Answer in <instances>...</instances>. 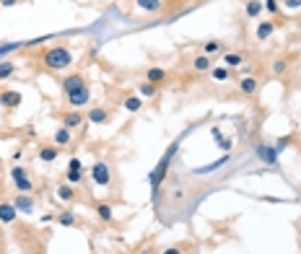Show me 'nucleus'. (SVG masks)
Masks as SVG:
<instances>
[{"label":"nucleus","mask_w":301,"mask_h":254,"mask_svg":"<svg viewBox=\"0 0 301 254\" xmlns=\"http://www.w3.org/2000/svg\"><path fill=\"white\" fill-rule=\"evenodd\" d=\"M11 179H13V184H16V189L21 192V195H32L34 192V182H32V176H29L26 166H13L11 169Z\"/></svg>","instance_id":"obj_4"},{"label":"nucleus","mask_w":301,"mask_h":254,"mask_svg":"<svg viewBox=\"0 0 301 254\" xmlns=\"http://www.w3.org/2000/svg\"><path fill=\"white\" fill-rule=\"evenodd\" d=\"M122 109H125V112H130V114H138V112L143 109L140 96H125V99H122Z\"/></svg>","instance_id":"obj_18"},{"label":"nucleus","mask_w":301,"mask_h":254,"mask_svg":"<svg viewBox=\"0 0 301 254\" xmlns=\"http://www.w3.org/2000/svg\"><path fill=\"white\" fill-rule=\"evenodd\" d=\"M262 6H265V11L275 13V16L280 13V3H278V0H262Z\"/></svg>","instance_id":"obj_31"},{"label":"nucleus","mask_w":301,"mask_h":254,"mask_svg":"<svg viewBox=\"0 0 301 254\" xmlns=\"http://www.w3.org/2000/svg\"><path fill=\"white\" fill-rule=\"evenodd\" d=\"M0 6H6V8H13V6H19V0H0Z\"/></svg>","instance_id":"obj_35"},{"label":"nucleus","mask_w":301,"mask_h":254,"mask_svg":"<svg viewBox=\"0 0 301 254\" xmlns=\"http://www.w3.org/2000/svg\"><path fill=\"white\" fill-rule=\"evenodd\" d=\"M68 169H78V171H83V163H81V158H70V161H68Z\"/></svg>","instance_id":"obj_33"},{"label":"nucleus","mask_w":301,"mask_h":254,"mask_svg":"<svg viewBox=\"0 0 301 254\" xmlns=\"http://www.w3.org/2000/svg\"><path fill=\"white\" fill-rule=\"evenodd\" d=\"M60 151H63V148H57L55 143H52V145H39V148H37V156H39V161H44V163H52V161H57Z\"/></svg>","instance_id":"obj_9"},{"label":"nucleus","mask_w":301,"mask_h":254,"mask_svg":"<svg viewBox=\"0 0 301 254\" xmlns=\"http://www.w3.org/2000/svg\"><path fill=\"white\" fill-rule=\"evenodd\" d=\"M210 68H213V57H208V55H195L192 57V70L195 73H208Z\"/></svg>","instance_id":"obj_12"},{"label":"nucleus","mask_w":301,"mask_h":254,"mask_svg":"<svg viewBox=\"0 0 301 254\" xmlns=\"http://www.w3.org/2000/svg\"><path fill=\"white\" fill-rule=\"evenodd\" d=\"M138 254H156V249H154V246H143Z\"/></svg>","instance_id":"obj_36"},{"label":"nucleus","mask_w":301,"mask_h":254,"mask_svg":"<svg viewBox=\"0 0 301 254\" xmlns=\"http://www.w3.org/2000/svg\"><path fill=\"white\" fill-rule=\"evenodd\" d=\"M239 91H242L244 96H254V94L260 91V81L252 78V76H247V78L239 81Z\"/></svg>","instance_id":"obj_13"},{"label":"nucleus","mask_w":301,"mask_h":254,"mask_svg":"<svg viewBox=\"0 0 301 254\" xmlns=\"http://www.w3.org/2000/svg\"><path fill=\"white\" fill-rule=\"evenodd\" d=\"M138 94H140L143 99H156V96H159V86H156V83L143 81V83L138 86Z\"/></svg>","instance_id":"obj_24"},{"label":"nucleus","mask_w":301,"mask_h":254,"mask_svg":"<svg viewBox=\"0 0 301 254\" xmlns=\"http://www.w3.org/2000/svg\"><path fill=\"white\" fill-rule=\"evenodd\" d=\"M161 254H182V249H179V246H169V249H164Z\"/></svg>","instance_id":"obj_34"},{"label":"nucleus","mask_w":301,"mask_h":254,"mask_svg":"<svg viewBox=\"0 0 301 254\" xmlns=\"http://www.w3.org/2000/svg\"><path fill=\"white\" fill-rule=\"evenodd\" d=\"M177 151H179V143L174 140L169 148H167V153H164L161 158H159V163H156V169L148 174V184H150V189H154V197L159 195V187H161V182L167 179V174H169V166H172V158L177 156Z\"/></svg>","instance_id":"obj_2"},{"label":"nucleus","mask_w":301,"mask_h":254,"mask_svg":"<svg viewBox=\"0 0 301 254\" xmlns=\"http://www.w3.org/2000/svg\"><path fill=\"white\" fill-rule=\"evenodd\" d=\"M13 207H16V210L19 213H32L34 210V197L32 195H21V192H19V195L16 197H13Z\"/></svg>","instance_id":"obj_10"},{"label":"nucleus","mask_w":301,"mask_h":254,"mask_svg":"<svg viewBox=\"0 0 301 254\" xmlns=\"http://www.w3.org/2000/svg\"><path fill=\"white\" fill-rule=\"evenodd\" d=\"M283 8H288V11H301V0H280Z\"/></svg>","instance_id":"obj_32"},{"label":"nucleus","mask_w":301,"mask_h":254,"mask_svg":"<svg viewBox=\"0 0 301 254\" xmlns=\"http://www.w3.org/2000/svg\"><path fill=\"white\" fill-rule=\"evenodd\" d=\"M94 210H96V215H99L104 223H112V220H114V207H112L109 202H96Z\"/></svg>","instance_id":"obj_16"},{"label":"nucleus","mask_w":301,"mask_h":254,"mask_svg":"<svg viewBox=\"0 0 301 254\" xmlns=\"http://www.w3.org/2000/svg\"><path fill=\"white\" fill-rule=\"evenodd\" d=\"M24 96L19 91H13V88H0V107L6 109H19L21 107Z\"/></svg>","instance_id":"obj_6"},{"label":"nucleus","mask_w":301,"mask_h":254,"mask_svg":"<svg viewBox=\"0 0 301 254\" xmlns=\"http://www.w3.org/2000/svg\"><path fill=\"white\" fill-rule=\"evenodd\" d=\"M65 182L68 184H81L83 182V171H78V169H65Z\"/></svg>","instance_id":"obj_28"},{"label":"nucleus","mask_w":301,"mask_h":254,"mask_svg":"<svg viewBox=\"0 0 301 254\" xmlns=\"http://www.w3.org/2000/svg\"><path fill=\"white\" fill-rule=\"evenodd\" d=\"M55 195H57L60 200H63V202H75V200H78V192H75V189H73V184H68V182L60 184V187L55 189Z\"/></svg>","instance_id":"obj_14"},{"label":"nucleus","mask_w":301,"mask_h":254,"mask_svg":"<svg viewBox=\"0 0 301 254\" xmlns=\"http://www.w3.org/2000/svg\"><path fill=\"white\" fill-rule=\"evenodd\" d=\"M52 143H55L57 148H65V145H70V143H73V130H68V127H63V125H60V127L55 130V135H52Z\"/></svg>","instance_id":"obj_11"},{"label":"nucleus","mask_w":301,"mask_h":254,"mask_svg":"<svg viewBox=\"0 0 301 254\" xmlns=\"http://www.w3.org/2000/svg\"><path fill=\"white\" fill-rule=\"evenodd\" d=\"M60 86H63V94H65V99H68V104L73 109L86 107V104L91 101V88H88L83 73H70L68 78H63Z\"/></svg>","instance_id":"obj_1"},{"label":"nucleus","mask_w":301,"mask_h":254,"mask_svg":"<svg viewBox=\"0 0 301 254\" xmlns=\"http://www.w3.org/2000/svg\"><path fill=\"white\" fill-rule=\"evenodd\" d=\"M109 117H112V114H109L107 107H91V109H88V114H86V119H88L91 125H107Z\"/></svg>","instance_id":"obj_7"},{"label":"nucleus","mask_w":301,"mask_h":254,"mask_svg":"<svg viewBox=\"0 0 301 254\" xmlns=\"http://www.w3.org/2000/svg\"><path fill=\"white\" fill-rule=\"evenodd\" d=\"M83 122H86V114H81L78 109H70V112H65V114H63V127H68V130L81 127Z\"/></svg>","instance_id":"obj_8"},{"label":"nucleus","mask_w":301,"mask_h":254,"mask_svg":"<svg viewBox=\"0 0 301 254\" xmlns=\"http://www.w3.org/2000/svg\"><path fill=\"white\" fill-rule=\"evenodd\" d=\"M270 68H273V76H283V73L288 70V60L278 57V60H273V65H270Z\"/></svg>","instance_id":"obj_30"},{"label":"nucleus","mask_w":301,"mask_h":254,"mask_svg":"<svg viewBox=\"0 0 301 254\" xmlns=\"http://www.w3.org/2000/svg\"><path fill=\"white\" fill-rule=\"evenodd\" d=\"M16 76V63H11V60H3L0 63V81H8Z\"/></svg>","instance_id":"obj_25"},{"label":"nucleus","mask_w":301,"mask_h":254,"mask_svg":"<svg viewBox=\"0 0 301 254\" xmlns=\"http://www.w3.org/2000/svg\"><path fill=\"white\" fill-rule=\"evenodd\" d=\"M210 76H213V81H229V68H223V65H213L210 68Z\"/></svg>","instance_id":"obj_29"},{"label":"nucleus","mask_w":301,"mask_h":254,"mask_svg":"<svg viewBox=\"0 0 301 254\" xmlns=\"http://www.w3.org/2000/svg\"><path fill=\"white\" fill-rule=\"evenodd\" d=\"M223 50H226L223 42H218V39H210V42L203 44V55H208V57H216V55H221Z\"/></svg>","instance_id":"obj_20"},{"label":"nucleus","mask_w":301,"mask_h":254,"mask_svg":"<svg viewBox=\"0 0 301 254\" xmlns=\"http://www.w3.org/2000/svg\"><path fill=\"white\" fill-rule=\"evenodd\" d=\"M257 156L265 163H275L278 161V151H275V148H270V145H257Z\"/></svg>","instance_id":"obj_23"},{"label":"nucleus","mask_w":301,"mask_h":254,"mask_svg":"<svg viewBox=\"0 0 301 254\" xmlns=\"http://www.w3.org/2000/svg\"><path fill=\"white\" fill-rule=\"evenodd\" d=\"M145 81L148 83H164V81H167V70H164V68H148V73H145Z\"/></svg>","instance_id":"obj_22"},{"label":"nucleus","mask_w":301,"mask_h":254,"mask_svg":"<svg viewBox=\"0 0 301 254\" xmlns=\"http://www.w3.org/2000/svg\"><path fill=\"white\" fill-rule=\"evenodd\" d=\"M57 223H60V226H65V228H70V226L78 223V218H75L73 210H63V213H57Z\"/></svg>","instance_id":"obj_26"},{"label":"nucleus","mask_w":301,"mask_h":254,"mask_svg":"<svg viewBox=\"0 0 301 254\" xmlns=\"http://www.w3.org/2000/svg\"><path fill=\"white\" fill-rule=\"evenodd\" d=\"M262 11H265V6L260 3V0H247V3H244V16L247 19H257Z\"/></svg>","instance_id":"obj_19"},{"label":"nucleus","mask_w":301,"mask_h":254,"mask_svg":"<svg viewBox=\"0 0 301 254\" xmlns=\"http://www.w3.org/2000/svg\"><path fill=\"white\" fill-rule=\"evenodd\" d=\"M135 3H138L140 11H148V13H159V11H161L159 0H135Z\"/></svg>","instance_id":"obj_27"},{"label":"nucleus","mask_w":301,"mask_h":254,"mask_svg":"<svg viewBox=\"0 0 301 254\" xmlns=\"http://www.w3.org/2000/svg\"><path fill=\"white\" fill-rule=\"evenodd\" d=\"M159 3H167V0H159Z\"/></svg>","instance_id":"obj_37"},{"label":"nucleus","mask_w":301,"mask_h":254,"mask_svg":"<svg viewBox=\"0 0 301 254\" xmlns=\"http://www.w3.org/2000/svg\"><path fill=\"white\" fill-rule=\"evenodd\" d=\"M42 63L47 70L52 73H60V70H68L73 65V52L68 47H63V44H55V47H50L47 52H44Z\"/></svg>","instance_id":"obj_3"},{"label":"nucleus","mask_w":301,"mask_h":254,"mask_svg":"<svg viewBox=\"0 0 301 254\" xmlns=\"http://www.w3.org/2000/svg\"><path fill=\"white\" fill-rule=\"evenodd\" d=\"M19 215V210L13 207V202H0V223H13Z\"/></svg>","instance_id":"obj_17"},{"label":"nucleus","mask_w":301,"mask_h":254,"mask_svg":"<svg viewBox=\"0 0 301 254\" xmlns=\"http://www.w3.org/2000/svg\"><path fill=\"white\" fill-rule=\"evenodd\" d=\"M273 34H275V21H260V24H257V29H254V37H257L260 42L270 39Z\"/></svg>","instance_id":"obj_15"},{"label":"nucleus","mask_w":301,"mask_h":254,"mask_svg":"<svg viewBox=\"0 0 301 254\" xmlns=\"http://www.w3.org/2000/svg\"><path fill=\"white\" fill-rule=\"evenodd\" d=\"M112 166L109 163H104V161H96L94 166H91V179H94V184L96 187H109L112 184Z\"/></svg>","instance_id":"obj_5"},{"label":"nucleus","mask_w":301,"mask_h":254,"mask_svg":"<svg viewBox=\"0 0 301 254\" xmlns=\"http://www.w3.org/2000/svg\"><path fill=\"white\" fill-rule=\"evenodd\" d=\"M223 68H229V70L242 68V55L239 52H223Z\"/></svg>","instance_id":"obj_21"}]
</instances>
